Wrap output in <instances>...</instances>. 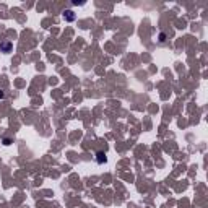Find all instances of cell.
Returning <instances> with one entry per match:
<instances>
[{
  "instance_id": "1",
  "label": "cell",
  "mask_w": 208,
  "mask_h": 208,
  "mask_svg": "<svg viewBox=\"0 0 208 208\" xmlns=\"http://www.w3.org/2000/svg\"><path fill=\"white\" fill-rule=\"evenodd\" d=\"M96 161H98L99 164L106 163L107 158H106V153H102V151H99V153H96Z\"/></svg>"
},
{
  "instance_id": "2",
  "label": "cell",
  "mask_w": 208,
  "mask_h": 208,
  "mask_svg": "<svg viewBox=\"0 0 208 208\" xmlns=\"http://www.w3.org/2000/svg\"><path fill=\"white\" fill-rule=\"evenodd\" d=\"M64 18H65V21H73L75 20V13L72 12V10H67V12L64 13Z\"/></svg>"
},
{
  "instance_id": "3",
  "label": "cell",
  "mask_w": 208,
  "mask_h": 208,
  "mask_svg": "<svg viewBox=\"0 0 208 208\" xmlns=\"http://www.w3.org/2000/svg\"><path fill=\"white\" fill-rule=\"evenodd\" d=\"M0 49L3 50V52H10V49H12V44H10V42H3V44H0Z\"/></svg>"
},
{
  "instance_id": "4",
  "label": "cell",
  "mask_w": 208,
  "mask_h": 208,
  "mask_svg": "<svg viewBox=\"0 0 208 208\" xmlns=\"http://www.w3.org/2000/svg\"><path fill=\"white\" fill-rule=\"evenodd\" d=\"M3 98V91H0V99Z\"/></svg>"
}]
</instances>
